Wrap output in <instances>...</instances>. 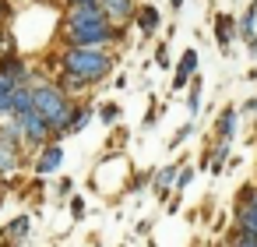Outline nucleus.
Here are the masks:
<instances>
[{"label": "nucleus", "instance_id": "nucleus-1", "mask_svg": "<svg viewBox=\"0 0 257 247\" xmlns=\"http://www.w3.org/2000/svg\"><path fill=\"white\" fill-rule=\"evenodd\" d=\"M64 39L67 46H109L113 39H120V25H113L102 8H99V0H85V4H74L67 8L64 15Z\"/></svg>", "mask_w": 257, "mask_h": 247}, {"label": "nucleus", "instance_id": "nucleus-2", "mask_svg": "<svg viewBox=\"0 0 257 247\" xmlns=\"http://www.w3.org/2000/svg\"><path fill=\"white\" fill-rule=\"evenodd\" d=\"M60 71H71L78 74L88 89L106 81L109 71H113V57L99 46H64V57H60Z\"/></svg>", "mask_w": 257, "mask_h": 247}, {"label": "nucleus", "instance_id": "nucleus-3", "mask_svg": "<svg viewBox=\"0 0 257 247\" xmlns=\"http://www.w3.org/2000/svg\"><path fill=\"white\" fill-rule=\"evenodd\" d=\"M15 124H18V134H22V141H25V152H39V148H46L50 145V134H53V127L36 113V110H29V113H22V117H15Z\"/></svg>", "mask_w": 257, "mask_h": 247}, {"label": "nucleus", "instance_id": "nucleus-4", "mask_svg": "<svg viewBox=\"0 0 257 247\" xmlns=\"http://www.w3.org/2000/svg\"><path fill=\"white\" fill-rule=\"evenodd\" d=\"M236 226L257 233V187H246V191L239 194V205H236Z\"/></svg>", "mask_w": 257, "mask_h": 247}, {"label": "nucleus", "instance_id": "nucleus-5", "mask_svg": "<svg viewBox=\"0 0 257 247\" xmlns=\"http://www.w3.org/2000/svg\"><path fill=\"white\" fill-rule=\"evenodd\" d=\"M60 162H64V148H60L57 141H50L46 148H39V155H36L32 170H36V177H50V173H57V170H60Z\"/></svg>", "mask_w": 257, "mask_h": 247}, {"label": "nucleus", "instance_id": "nucleus-6", "mask_svg": "<svg viewBox=\"0 0 257 247\" xmlns=\"http://www.w3.org/2000/svg\"><path fill=\"white\" fill-rule=\"evenodd\" d=\"M0 74L15 78L18 85H32V81H29V64H25V57H22L18 50H11V53L0 57Z\"/></svg>", "mask_w": 257, "mask_h": 247}, {"label": "nucleus", "instance_id": "nucleus-7", "mask_svg": "<svg viewBox=\"0 0 257 247\" xmlns=\"http://www.w3.org/2000/svg\"><path fill=\"white\" fill-rule=\"evenodd\" d=\"M99 8H102V15H106L113 25H123V22H131V18L138 15L134 0H99Z\"/></svg>", "mask_w": 257, "mask_h": 247}, {"label": "nucleus", "instance_id": "nucleus-8", "mask_svg": "<svg viewBox=\"0 0 257 247\" xmlns=\"http://www.w3.org/2000/svg\"><path fill=\"white\" fill-rule=\"evenodd\" d=\"M194 71H197V50H187L183 57H180V64H176V74H173V89H183L190 78H194Z\"/></svg>", "mask_w": 257, "mask_h": 247}, {"label": "nucleus", "instance_id": "nucleus-9", "mask_svg": "<svg viewBox=\"0 0 257 247\" xmlns=\"http://www.w3.org/2000/svg\"><path fill=\"white\" fill-rule=\"evenodd\" d=\"M176 177H180V166H176V162H169L166 170H159V173H155V187H152V191L166 201V198H169V191H176Z\"/></svg>", "mask_w": 257, "mask_h": 247}, {"label": "nucleus", "instance_id": "nucleus-10", "mask_svg": "<svg viewBox=\"0 0 257 247\" xmlns=\"http://www.w3.org/2000/svg\"><path fill=\"white\" fill-rule=\"evenodd\" d=\"M25 166V152L11 148V145H0V177H8V173H18Z\"/></svg>", "mask_w": 257, "mask_h": 247}, {"label": "nucleus", "instance_id": "nucleus-11", "mask_svg": "<svg viewBox=\"0 0 257 247\" xmlns=\"http://www.w3.org/2000/svg\"><path fill=\"white\" fill-rule=\"evenodd\" d=\"M29 229H32V215H15L4 229H0V233H4V240L8 243H18V240H25L29 236Z\"/></svg>", "mask_w": 257, "mask_h": 247}, {"label": "nucleus", "instance_id": "nucleus-12", "mask_svg": "<svg viewBox=\"0 0 257 247\" xmlns=\"http://www.w3.org/2000/svg\"><path fill=\"white\" fill-rule=\"evenodd\" d=\"M236 110L232 106H225L222 113H218V120H215V134H218V141H232V134H236Z\"/></svg>", "mask_w": 257, "mask_h": 247}, {"label": "nucleus", "instance_id": "nucleus-13", "mask_svg": "<svg viewBox=\"0 0 257 247\" xmlns=\"http://www.w3.org/2000/svg\"><path fill=\"white\" fill-rule=\"evenodd\" d=\"M32 110V85H18L11 92V117H22Z\"/></svg>", "mask_w": 257, "mask_h": 247}, {"label": "nucleus", "instance_id": "nucleus-14", "mask_svg": "<svg viewBox=\"0 0 257 247\" xmlns=\"http://www.w3.org/2000/svg\"><path fill=\"white\" fill-rule=\"evenodd\" d=\"M134 22H138V29H141L145 36H152V32L159 29V8H152V4H145V8H138V15H134Z\"/></svg>", "mask_w": 257, "mask_h": 247}, {"label": "nucleus", "instance_id": "nucleus-15", "mask_svg": "<svg viewBox=\"0 0 257 247\" xmlns=\"http://www.w3.org/2000/svg\"><path fill=\"white\" fill-rule=\"evenodd\" d=\"M236 18H229V15H218L215 18V39H218V46L225 50L229 43H232V36H236V25H232Z\"/></svg>", "mask_w": 257, "mask_h": 247}, {"label": "nucleus", "instance_id": "nucleus-16", "mask_svg": "<svg viewBox=\"0 0 257 247\" xmlns=\"http://www.w3.org/2000/svg\"><path fill=\"white\" fill-rule=\"evenodd\" d=\"M53 81H57V85H60V89H64V92L71 96V99H78V96H81V92L88 89V85H85V81H81L78 74H71V71H60V74H57Z\"/></svg>", "mask_w": 257, "mask_h": 247}, {"label": "nucleus", "instance_id": "nucleus-17", "mask_svg": "<svg viewBox=\"0 0 257 247\" xmlns=\"http://www.w3.org/2000/svg\"><path fill=\"white\" fill-rule=\"evenodd\" d=\"M92 117H95V106H88V103L74 106V113H71V134H81V131L88 127Z\"/></svg>", "mask_w": 257, "mask_h": 247}, {"label": "nucleus", "instance_id": "nucleus-18", "mask_svg": "<svg viewBox=\"0 0 257 247\" xmlns=\"http://www.w3.org/2000/svg\"><path fill=\"white\" fill-rule=\"evenodd\" d=\"M236 32H239V36H243L246 43H250V39L257 36V4H250V8H246V15L239 18V25H236Z\"/></svg>", "mask_w": 257, "mask_h": 247}, {"label": "nucleus", "instance_id": "nucleus-19", "mask_svg": "<svg viewBox=\"0 0 257 247\" xmlns=\"http://www.w3.org/2000/svg\"><path fill=\"white\" fill-rule=\"evenodd\" d=\"M225 247H257V233H250V229H232L229 233V240H225Z\"/></svg>", "mask_w": 257, "mask_h": 247}, {"label": "nucleus", "instance_id": "nucleus-20", "mask_svg": "<svg viewBox=\"0 0 257 247\" xmlns=\"http://www.w3.org/2000/svg\"><path fill=\"white\" fill-rule=\"evenodd\" d=\"M95 117H99L106 127H113V124L120 120V106H116V103H102V106L95 110Z\"/></svg>", "mask_w": 257, "mask_h": 247}, {"label": "nucleus", "instance_id": "nucleus-21", "mask_svg": "<svg viewBox=\"0 0 257 247\" xmlns=\"http://www.w3.org/2000/svg\"><path fill=\"white\" fill-rule=\"evenodd\" d=\"M225 159H229V141H218V148L211 155V173H222L225 170Z\"/></svg>", "mask_w": 257, "mask_h": 247}, {"label": "nucleus", "instance_id": "nucleus-22", "mask_svg": "<svg viewBox=\"0 0 257 247\" xmlns=\"http://www.w3.org/2000/svg\"><path fill=\"white\" fill-rule=\"evenodd\" d=\"M187 110H190V113H197V110H201V81H194V85H190V96H187Z\"/></svg>", "mask_w": 257, "mask_h": 247}, {"label": "nucleus", "instance_id": "nucleus-23", "mask_svg": "<svg viewBox=\"0 0 257 247\" xmlns=\"http://www.w3.org/2000/svg\"><path fill=\"white\" fill-rule=\"evenodd\" d=\"M190 134H194V124H183V127H180V131L173 134V141H169V148H176V145H183V141H187Z\"/></svg>", "mask_w": 257, "mask_h": 247}, {"label": "nucleus", "instance_id": "nucleus-24", "mask_svg": "<svg viewBox=\"0 0 257 247\" xmlns=\"http://www.w3.org/2000/svg\"><path fill=\"white\" fill-rule=\"evenodd\" d=\"M11 50H15V39H11V32H8L4 25H0V57L11 53Z\"/></svg>", "mask_w": 257, "mask_h": 247}, {"label": "nucleus", "instance_id": "nucleus-25", "mask_svg": "<svg viewBox=\"0 0 257 247\" xmlns=\"http://www.w3.org/2000/svg\"><path fill=\"white\" fill-rule=\"evenodd\" d=\"M190 180H194V166H183V170H180V177H176V191H183Z\"/></svg>", "mask_w": 257, "mask_h": 247}, {"label": "nucleus", "instance_id": "nucleus-26", "mask_svg": "<svg viewBox=\"0 0 257 247\" xmlns=\"http://www.w3.org/2000/svg\"><path fill=\"white\" fill-rule=\"evenodd\" d=\"M71 215H74V219H81V215H85V201H81L78 194L71 198Z\"/></svg>", "mask_w": 257, "mask_h": 247}, {"label": "nucleus", "instance_id": "nucleus-27", "mask_svg": "<svg viewBox=\"0 0 257 247\" xmlns=\"http://www.w3.org/2000/svg\"><path fill=\"white\" fill-rule=\"evenodd\" d=\"M155 64H159V67H166V64H169V53H166V46H159V50H155Z\"/></svg>", "mask_w": 257, "mask_h": 247}, {"label": "nucleus", "instance_id": "nucleus-28", "mask_svg": "<svg viewBox=\"0 0 257 247\" xmlns=\"http://www.w3.org/2000/svg\"><path fill=\"white\" fill-rule=\"evenodd\" d=\"M71 187H74L71 180H60V184H57V194H60V198H67V194H71Z\"/></svg>", "mask_w": 257, "mask_h": 247}, {"label": "nucleus", "instance_id": "nucleus-29", "mask_svg": "<svg viewBox=\"0 0 257 247\" xmlns=\"http://www.w3.org/2000/svg\"><path fill=\"white\" fill-rule=\"evenodd\" d=\"M11 18V8H8V0H0V25H4Z\"/></svg>", "mask_w": 257, "mask_h": 247}, {"label": "nucleus", "instance_id": "nucleus-30", "mask_svg": "<svg viewBox=\"0 0 257 247\" xmlns=\"http://www.w3.org/2000/svg\"><path fill=\"white\" fill-rule=\"evenodd\" d=\"M243 110H246V113H257V99H246V103H243Z\"/></svg>", "mask_w": 257, "mask_h": 247}, {"label": "nucleus", "instance_id": "nucleus-31", "mask_svg": "<svg viewBox=\"0 0 257 247\" xmlns=\"http://www.w3.org/2000/svg\"><path fill=\"white\" fill-rule=\"evenodd\" d=\"M250 57H253V60H257V36H253V39H250Z\"/></svg>", "mask_w": 257, "mask_h": 247}, {"label": "nucleus", "instance_id": "nucleus-32", "mask_svg": "<svg viewBox=\"0 0 257 247\" xmlns=\"http://www.w3.org/2000/svg\"><path fill=\"white\" fill-rule=\"evenodd\" d=\"M169 4H173V11H180V8H183V0H169Z\"/></svg>", "mask_w": 257, "mask_h": 247}, {"label": "nucleus", "instance_id": "nucleus-33", "mask_svg": "<svg viewBox=\"0 0 257 247\" xmlns=\"http://www.w3.org/2000/svg\"><path fill=\"white\" fill-rule=\"evenodd\" d=\"M4 191H8V187H4V180H0V201H4Z\"/></svg>", "mask_w": 257, "mask_h": 247}, {"label": "nucleus", "instance_id": "nucleus-34", "mask_svg": "<svg viewBox=\"0 0 257 247\" xmlns=\"http://www.w3.org/2000/svg\"><path fill=\"white\" fill-rule=\"evenodd\" d=\"M4 247H18V243H8V240H4Z\"/></svg>", "mask_w": 257, "mask_h": 247}, {"label": "nucleus", "instance_id": "nucleus-35", "mask_svg": "<svg viewBox=\"0 0 257 247\" xmlns=\"http://www.w3.org/2000/svg\"><path fill=\"white\" fill-rule=\"evenodd\" d=\"M81 4H85V0H81Z\"/></svg>", "mask_w": 257, "mask_h": 247}]
</instances>
